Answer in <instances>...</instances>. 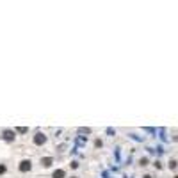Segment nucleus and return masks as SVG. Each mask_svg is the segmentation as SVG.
<instances>
[{"instance_id": "obj_7", "label": "nucleus", "mask_w": 178, "mask_h": 178, "mask_svg": "<svg viewBox=\"0 0 178 178\" xmlns=\"http://www.w3.org/2000/svg\"><path fill=\"white\" fill-rule=\"evenodd\" d=\"M6 173V166H0V175H4Z\"/></svg>"}, {"instance_id": "obj_4", "label": "nucleus", "mask_w": 178, "mask_h": 178, "mask_svg": "<svg viewBox=\"0 0 178 178\" xmlns=\"http://www.w3.org/2000/svg\"><path fill=\"white\" fill-rule=\"evenodd\" d=\"M54 164V158L52 157H45V158H41V166H45V167H50Z\"/></svg>"}, {"instance_id": "obj_2", "label": "nucleus", "mask_w": 178, "mask_h": 178, "mask_svg": "<svg viewBox=\"0 0 178 178\" xmlns=\"http://www.w3.org/2000/svg\"><path fill=\"white\" fill-rule=\"evenodd\" d=\"M45 142H46V135L45 134H36L34 135V144L41 146V144H45Z\"/></svg>"}, {"instance_id": "obj_3", "label": "nucleus", "mask_w": 178, "mask_h": 178, "mask_svg": "<svg viewBox=\"0 0 178 178\" xmlns=\"http://www.w3.org/2000/svg\"><path fill=\"white\" fill-rule=\"evenodd\" d=\"M14 137H16V134L13 130H4V139L6 141H14Z\"/></svg>"}, {"instance_id": "obj_1", "label": "nucleus", "mask_w": 178, "mask_h": 178, "mask_svg": "<svg viewBox=\"0 0 178 178\" xmlns=\"http://www.w3.org/2000/svg\"><path fill=\"white\" fill-rule=\"evenodd\" d=\"M30 167H32V162H30V160H27V158L20 162V171H21V173H27V171H30Z\"/></svg>"}, {"instance_id": "obj_6", "label": "nucleus", "mask_w": 178, "mask_h": 178, "mask_svg": "<svg viewBox=\"0 0 178 178\" xmlns=\"http://www.w3.org/2000/svg\"><path fill=\"white\" fill-rule=\"evenodd\" d=\"M89 132H91L89 128H80V134H89Z\"/></svg>"}, {"instance_id": "obj_5", "label": "nucleus", "mask_w": 178, "mask_h": 178, "mask_svg": "<svg viewBox=\"0 0 178 178\" xmlns=\"http://www.w3.org/2000/svg\"><path fill=\"white\" fill-rule=\"evenodd\" d=\"M54 178H64V171L63 169H57V171H54V175H52Z\"/></svg>"}]
</instances>
